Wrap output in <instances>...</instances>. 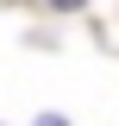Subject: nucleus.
Masks as SVG:
<instances>
[{"mask_svg":"<svg viewBox=\"0 0 119 126\" xmlns=\"http://www.w3.org/2000/svg\"><path fill=\"white\" fill-rule=\"evenodd\" d=\"M50 6H82V0H50Z\"/></svg>","mask_w":119,"mask_h":126,"instance_id":"obj_1","label":"nucleus"},{"mask_svg":"<svg viewBox=\"0 0 119 126\" xmlns=\"http://www.w3.org/2000/svg\"><path fill=\"white\" fill-rule=\"evenodd\" d=\"M38 126H63V120H38Z\"/></svg>","mask_w":119,"mask_h":126,"instance_id":"obj_2","label":"nucleus"}]
</instances>
